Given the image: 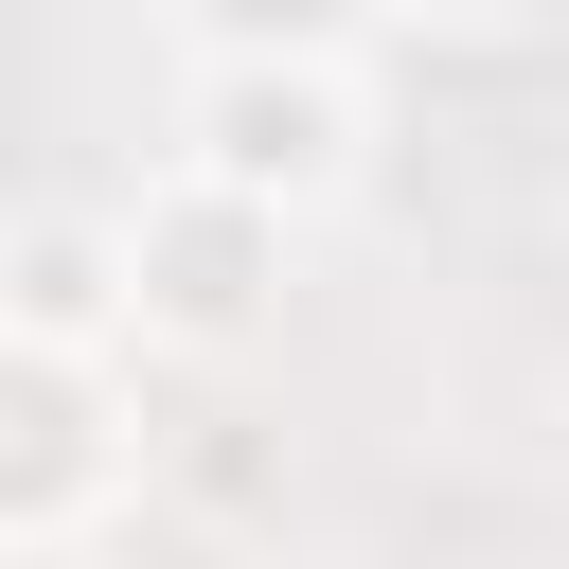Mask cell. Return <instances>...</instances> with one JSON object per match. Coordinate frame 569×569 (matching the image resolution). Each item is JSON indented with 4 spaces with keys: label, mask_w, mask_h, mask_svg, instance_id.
Listing matches in <instances>:
<instances>
[{
    "label": "cell",
    "mask_w": 569,
    "mask_h": 569,
    "mask_svg": "<svg viewBox=\"0 0 569 569\" xmlns=\"http://www.w3.org/2000/svg\"><path fill=\"white\" fill-rule=\"evenodd\" d=\"M356 160H373V89H356V53H196V107H178V178L196 196H231V213H320V196H356Z\"/></svg>",
    "instance_id": "cell-1"
},
{
    "label": "cell",
    "mask_w": 569,
    "mask_h": 569,
    "mask_svg": "<svg viewBox=\"0 0 569 569\" xmlns=\"http://www.w3.org/2000/svg\"><path fill=\"white\" fill-rule=\"evenodd\" d=\"M178 18H196V53H356L373 0H178Z\"/></svg>",
    "instance_id": "cell-2"
},
{
    "label": "cell",
    "mask_w": 569,
    "mask_h": 569,
    "mask_svg": "<svg viewBox=\"0 0 569 569\" xmlns=\"http://www.w3.org/2000/svg\"><path fill=\"white\" fill-rule=\"evenodd\" d=\"M391 18H462V36H498V18H533V0H391Z\"/></svg>",
    "instance_id": "cell-3"
}]
</instances>
